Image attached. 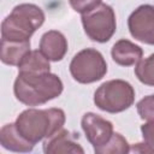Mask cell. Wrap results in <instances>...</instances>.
I'll use <instances>...</instances> for the list:
<instances>
[{"mask_svg": "<svg viewBox=\"0 0 154 154\" xmlns=\"http://www.w3.org/2000/svg\"><path fill=\"white\" fill-rule=\"evenodd\" d=\"M61 79L51 72L25 73L19 72L13 85V91L18 101L26 106L43 105L63 91Z\"/></svg>", "mask_w": 154, "mask_h": 154, "instance_id": "6da1fadb", "label": "cell"}, {"mask_svg": "<svg viewBox=\"0 0 154 154\" xmlns=\"http://www.w3.org/2000/svg\"><path fill=\"white\" fill-rule=\"evenodd\" d=\"M14 124L20 135L35 144L43 138H49L63 129L65 113L60 108H29L18 116Z\"/></svg>", "mask_w": 154, "mask_h": 154, "instance_id": "7a4b0ae2", "label": "cell"}, {"mask_svg": "<svg viewBox=\"0 0 154 154\" xmlns=\"http://www.w3.org/2000/svg\"><path fill=\"white\" fill-rule=\"evenodd\" d=\"M45 13L34 4L17 5L1 24V38L30 41L31 35L43 24Z\"/></svg>", "mask_w": 154, "mask_h": 154, "instance_id": "3957f363", "label": "cell"}, {"mask_svg": "<svg viewBox=\"0 0 154 154\" xmlns=\"http://www.w3.org/2000/svg\"><path fill=\"white\" fill-rule=\"evenodd\" d=\"M135 100L132 85L123 79H112L102 83L94 94L95 105L108 113H119L128 109Z\"/></svg>", "mask_w": 154, "mask_h": 154, "instance_id": "277c9868", "label": "cell"}, {"mask_svg": "<svg viewBox=\"0 0 154 154\" xmlns=\"http://www.w3.org/2000/svg\"><path fill=\"white\" fill-rule=\"evenodd\" d=\"M70 72L73 79L78 83H94L106 75L107 64L99 51L85 48L72 58L70 63Z\"/></svg>", "mask_w": 154, "mask_h": 154, "instance_id": "5b68a950", "label": "cell"}, {"mask_svg": "<svg viewBox=\"0 0 154 154\" xmlns=\"http://www.w3.org/2000/svg\"><path fill=\"white\" fill-rule=\"evenodd\" d=\"M82 24L87 36L100 43L107 42L117 28L114 11L106 4H101L89 13L82 14Z\"/></svg>", "mask_w": 154, "mask_h": 154, "instance_id": "8992f818", "label": "cell"}, {"mask_svg": "<svg viewBox=\"0 0 154 154\" xmlns=\"http://www.w3.org/2000/svg\"><path fill=\"white\" fill-rule=\"evenodd\" d=\"M128 26L134 38L147 45H154V6H138L130 14Z\"/></svg>", "mask_w": 154, "mask_h": 154, "instance_id": "52a82bcc", "label": "cell"}, {"mask_svg": "<svg viewBox=\"0 0 154 154\" xmlns=\"http://www.w3.org/2000/svg\"><path fill=\"white\" fill-rule=\"evenodd\" d=\"M82 129L87 140L93 144L94 149L106 144L113 135V125L109 120L95 113H85L82 117Z\"/></svg>", "mask_w": 154, "mask_h": 154, "instance_id": "ba28073f", "label": "cell"}, {"mask_svg": "<svg viewBox=\"0 0 154 154\" xmlns=\"http://www.w3.org/2000/svg\"><path fill=\"white\" fill-rule=\"evenodd\" d=\"M43 150L47 154H66V153H78L83 154L84 149L77 143L71 134L61 129L49 138H47L43 143Z\"/></svg>", "mask_w": 154, "mask_h": 154, "instance_id": "9c48e42d", "label": "cell"}, {"mask_svg": "<svg viewBox=\"0 0 154 154\" xmlns=\"http://www.w3.org/2000/svg\"><path fill=\"white\" fill-rule=\"evenodd\" d=\"M40 51L49 60L60 61L67 52V41L60 31L49 30L41 37Z\"/></svg>", "mask_w": 154, "mask_h": 154, "instance_id": "30bf717a", "label": "cell"}, {"mask_svg": "<svg viewBox=\"0 0 154 154\" xmlns=\"http://www.w3.org/2000/svg\"><path fill=\"white\" fill-rule=\"evenodd\" d=\"M112 59L122 66H131L137 64L143 55V51L140 46L132 43L129 40H119L117 41L111 51Z\"/></svg>", "mask_w": 154, "mask_h": 154, "instance_id": "8fae6325", "label": "cell"}, {"mask_svg": "<svg viewBox=\"0 0 154 154\" xmlns=\"http://www.w3.org/2000/svg\"><path fill=\"white\" fill-rule=\"evenodd\" d=\"M30 52V41H8L1 38L0 59L4 64L19 66Z\"/></svg>", "mask_w": 154, "mask_h": 154, "instance_id": "7c38bea8", "label": "cell"}, {"mask_svg": "<svg viewBox=\"0 0 154 154\" xmlns=\"http://www.w3.org/2000/svg\"><path fill=\"white\" fill-rule=\"evenodd\" d=\"M0 143L5 149L12 152H30L34 144L25 140L17 130L16 124H6L0 131Z\"/></svg>", "mask_w": 154, "mask_h": 154, "instance_id": "4fadbf2b", "label": "cell"}, {"mask_svg": "<svg viewBox=\"0 0 154 154\" xmlns=\"http://www.w3.org/2000/svg\"><path fill=\"white\" fill-rule=\"evenodd\" d=\"M19 72L25 73H46L49 72V59L41 51H30L18 66Z\"/></svg>", "mask_w": 154, "mask_h": 154, "instance_id": "5bb4252c", "label": "cell"}, {"mask_svg": "<svg viewBox=\"0 0 154 154\" xmlns=\"http://www.w3.org/2000/svg\"><path fill=\"white\" fill-rule=\"evenodd\" d=\"M130 144L128 141L118 132H113L109 141L102 147L95 148L96 154H126L130 152Z\"/></svg>", "mask_w": 154, "mask_h": 154, "instance_id": "9a60e30c", "label": "cell"}, {"mask_svg": "<svg viewBox=\"0 0 154 154\" xmlns=\"http://www.w3.org/2000/svg\"><path fill=\"white\" fill-rule=\"evenodd\" d=\"M135 75L143 84L154 87V53L136 64Z\"/></svg>", "mask_w": 154, "mask_h": 154, "instance_id": "2e32d148", "label": "cell"}, {"mask_svg": "<svg viewBox=\"0 0 154 154\" xmlns=\"http://www.w3.org/2000/svg\"><path fill=\"white\" fill-rule=\"evenodd\" d=\"M137 112L143 120L154 122V95H148L138 101Z\"/></svg>", "mask_w": 154, "mask_h": 154, "instance_id": "e0dca14e", "label": "cell"}, {"mask_svg": "<svg viewBox=\"0 0 154 154\" xmlns=\"http://www.w3.org/2000/svg\"><path fill=\"white\" fill-rule=\"evenodd\" d=\"M69 1L71 7L81 14L89 13L90 11L95 10L97 6L101 5V0H69Z\"/></svg>", "mask_w": 154, "mask_h": 154, "instance_id": "ac0fdd59", "label": "cell"}, {"mask_svg": "<svg viewBox=\"0 0 154 154\" xmlns=\"http://www.w3.org/2000/svg\"><path fill=\"white\" fill-rule=\"evenodd\" d=\"M141 131H142L144 143L148 147H150V149L154 153V122H149V123L143 124L141 126Z\"/></svg>", "mask_w": 154, "mask_h": 154, "instance_id": "d6986e66", "label": "cell"}]
</instances>
